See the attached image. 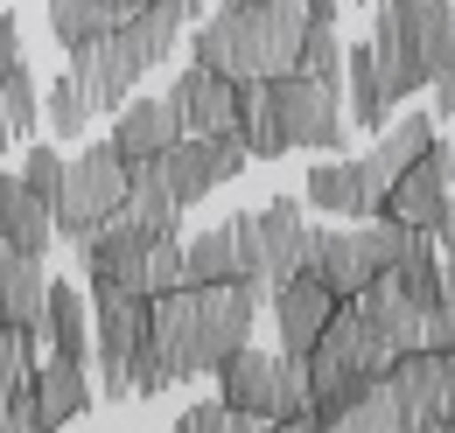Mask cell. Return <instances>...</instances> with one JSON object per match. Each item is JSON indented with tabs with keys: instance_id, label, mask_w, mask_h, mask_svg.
Segmentation results:
<instances>
[{
	"instance_id": "cell-31",
	"label": "cell",
	"mask_w": 455,
	"mask_h": 433,
	"mask_svg": "<svg viewBox=\"0 0 455 433\" xmlns=\"http://www.w3.org/2000/svg\"><path fill=\"white\" fill-rule=\"evenodd\" d=\"M0 119H7V133H14V140H21V133H36V119H43V91H36L28 63H7V77H0Z\"/></svg>"
},
{
	"instance_id": "cell-27",
	"label": "cell",
	"mask_w": 455,
	"mask_h": 433,
	"mask_svg": "<svg viewBox=\"0 0 455 433\" xmlns=\"http://www.w3.org/2000/svg\"><path fill=\"white\" fill-rule=\"evenodd\" d=\"M225 279H252V272L238 259L231 224H218V231H204L196 245H182V287H225Z\"/></svg>"
},
{
	"instance_id": "cell-42",
	"label": "cell",
	"mask_w": 455,
	"mask_h": 433,
	"mask_svg": "<svg viewBox=\"0 0 455 433\" xmlns=\"http://www.w3.org/2000/svg\"><path fill=\"white\" fill-rule=\"evenodd\" d=\"M301 7H308V21H337L343 0H301Z\"/></svg>"
},
{
	"instance_id": "cell-47",
	"label": "cell",
	"mask_w": 455,
	"mask_h": 433,
	"mask_svg": "<svg viewBox=\"0 0 455 433\" xmlns=\"http://www.w3.org/2000/svg\"><path fill=\"white\" fill-rule=\"evenodd\" d=\"M357 7H371V0H357Z\"/></svg>"
},
{
	"instance_id": "cell-38",
	"label": "cell",
	"mask_w": 455,
	"mask_h": 433,
	"mask_svg": "<svg viewBox=\"0 0 455 433\" xmlns=\"http://www.w3.org/2000/svg\"><path fill=\"white\" fill-rule=\"evenodd\" d=\"M231 238H238V259H245V272L259 279V224H252V210L231 216Z\"/></svg>"
},
{
	"instance_id": "cell-26",
	"label": "cell",
	"mask_w": 455,
	"mask_h": 433,
	"mask_svg": "<svg viewBox=\"0 0 455 433\" xmlns=\"http://www.w3.org/2000/svg\"><path fill=\"white\" fill-rule=\"evenodd\" d=\"M43 259L0 252V322L7 328H43Z\"/></svg>"
},
{
	"instance_id": "cell-40",
	"label": "cell",
	"mask_w": 455,
	"mask_h": 433,
	"mask_svg": "<svg viewBox=\"0 0 455 433\" xmlns=\"http://www.w3.org/2000/svg\"><path fill=\"white\" fill-rule=\"evenodd\" d=\"M7 63H21V28H14V14L0 7V77H7Z\"/></svg>"
},
{
	"instance_id": "cell-22",
	"label": "cell",
	"mask_w": 455,
	"mask_h": 433,
	"mask_svg": "<svg viewBox=\"0 0 455 433\" xmlns=\"http://www.w3.org/2000/svg\"><path fill=\"white\" fill-rule=\"evenodd\" d=\"M43 335H50L57 364H84L92 357V308H84V294L70 279L43 287Z\"/></svg>"
},
{
	"instance_id": "cell-28",
	"label": "cell",
	"mask_w": 455,
	"mask_h": 433,
	"mask_svg": "<svg viewBox=\"0 0 455 433\" xmlns=\"http://www.w3.org/2000/svg\"><path fill=\"white\" fill-rule=\"evenodd\" d=\"M294 77H308V84H323V91H343V43H337V21H308V28H301Z\"/></svg>"
},
{
	"instance_id": "cell-21",
	"label": "cell",
	"mask_w": 455,
	"mask_h": 433,
	"mask_svg": "<svg viewBox=\"0 0 455 433\" xmlns=\"http://www.w3.org/2000/svg\"><path fill=\"white\" fill-rule=\"evenodd\" d=\"M28 398H36V427L43 433H57L70 427L84 405H92V371L84 364H36V378H28Z\"/></svg>"
},
{
	"instance_id": "cell-4",
	"label": "cell",
	"mask_w": 455,
	"mask_h": 433,
	"mask_svg": "<svg viewBox=\"0 0 455 433\" xmlns=\"http://www.w3.org/2000/svg\"><path fill=\"white\" fill-rule=\"evenodd\" d=\"M406 245H413V231H406V224H393V216H364L357 231H315L308 272H315L337 301H357V294L393 266Z\"/></svg>"
},
{
	"instance_id": "cell-29",
	"label": "cell",
	"mask_w": 455,
	"mask_h": 433,
	"mask_svg": "<svg viewBox=\"0 0 455 433\" xmlns=\"http://www.w3.org/2000/svg\"><path fill=\"white\" fill-rule=\"evenodd\" d=\"M343 91H350V119H357L364 133H379V126L393 119V106L379 98V70H371V50H364V43L343 50Z\"/></svg>"
},
{
	"instance_id": "cell-24",
	"label": "cell",
	"mask_w": 455,
	"mask_h": 433,
	"mask_svg": "<svg viewBox=\"0 0 455 433\" xmlns=\"http://www.w3.org/2000/svg\"><path fill=\"white\" fill-rule=\"evenodd\" d=\"M308 210H323V216H379V196H371V182H364L357 161H323V168H308Z\"/></svg>"
},
{
	"instance_id": "cell-46",
	"label": "cell",
	"mask_w": 455,
	"mask_h": 433,
	"mask_svg": "<svg viewBox=\"0 0 455 433\" xmlns=\"http://www.w3.org/2000/svg\"><path fill=\"white\" fill-rule=\"evenodd\" d=\"M225 7H252V0H225Z\"/></svg>"
},
{
	"instance_id": "cell-30",
	"label": "cell",
	"mask_w": 455,
	"mask_h": 433,
	"mask_svg": "<svg viewBox=\"0 0 455 433\" xmlns=\"http://www.w3.org/2000/svg\"><path fill=\"white\" fill-rule=\"evenodd\" d=\"M315 433H406V420H399V398H393V384L379 378L357 405H343L337 420H323Z\"/></svg>"
},
{
	"instance_id": "cell-18",
	"label": "cell",
	"mask_w": 455,
	"mask_h": 433,
	"mask_svg": "<svg viewBox=\"0 0 455 433\" xmlns=\"http://www.w3.org/2000/svg\"><path fill=\"white\" fill-rule=\"evenodd\" d=\"M435 140V119L427 112H406V119H393V126H379V140H371V154H364V182H371V196L386 203V189H393L406 168L420 161V147Z\"/></svg>"
},
{
	"instance_id": "cell-17",
	"label": "cell",
	"mask_w": 455,
	"mask_h": 433,
	"mask_svg": "<svg viewBox=\"0 0 455 433\" xmlns=\"http://www.w3.org/2000/svg\"><path fill=\"white\" fill-rule=\"evenodd\" d=\"M175 140H182V119H175L169 98H126L106 147H113L119 161H162Z\"/></svg>"
},
{
	"instance_id": "cell-44",
	"label": "cell",
	"mask_w": 455,
	"mask_h": 433,
	"mask_svg": "<svg viewBox=\"0 0 455 433\" xmlns=\"http://www.w3.org/2000/svg\"><path fill=\"white\" fill-rule=\"evenodd\" d=\"M106 7H113V21H126V14H140L148 0H106Z\"/></svg>"
},
{
	"instance_id": "cell-20",
	"label": "cell",
	"mask_w": 455,
	"mask_h": 433,
	"mask_svg": "<svg viewBox=\"0 0 455 433\" xmlns=\"http://www.w3.org/2000/svg\"><path fill=\"white\" fill-rule=\"evenodd\" d=\"M106 224H126L140 238L175 231V196H169V182H162V161H126V196H119V210Z\"/></svg>"
},
{
	"instance_id": "cell-23",
	"label": "cell",
	"mask_w": 455,
	"mask_h": 433,
	"mask_svg": "<svg viewBox=\"0 0 455 433\" xmlns=\"http://www.w3.org/2000/svg\"><path fill=\"white\" fill-rule=\"evenodd\" d=\"M182 28H189V21H182V14H175L169 0H148V7H140V14H126V21H113L119 50L133 56V63H140V70H155V63H162V56H175V43H182Z\"/></svg>"
},
{
	"instance_id": "cell-5",
	"label": "cell",
	"mask_w": 455,
	"mask_h": 433,
	"mask_svg": "<svg viewBox=\"0 0 455 433\" xmlns=\"http://www.w3.org/2000/svg\"><path fill=\"white\" fill-rule=\"evenodd\" d=\"M92 357H99V398H133V364L155 357L148 350V301L119 294V287H92Z\"/></svg>"
},
{
	"instance_id": "cell-14",
	"label": "cell",
	"mask_w": 455,
	"mask_h": 433,
	"mask_svg": "<svg viewBox=\"0 0 455 433\" xmlns=\"http://www.w3.org/2000/svg\"><path fill=\"white\" fill-rule=\"evenodd\" d=\"M169 106L175 119H182V133H196V140H231L238 133V106H231V84L218 77V70H182L169 84Z\"/></svg>"
},
{
	"instance_id": "cell-15",
	"label": "cell",
	"mask_w": 455,
	"mask_h": 433,
	"mask_svg": "<svg viewBox=\"0 0 455 433\" xmlns=\"http://www.w3.org/2000/svg\"><path fill=\"white\" fill-rule=\"evenodd\" d=\"M386 7L399 14V35H406V50L420 56L427 84L455 77V7L449 0H386Z\"/></svg>"
},
{
	"instance_id": "cell-7",
	"label": "cell",
	"mask_w": 455,
	"mask_h": 433,
	"mask_svg": "<svg viewBox=\"0 0 455 433\" xmlns=\"http://www.w3.org/2000/svg\"><path fill=\"white\" fill-rule=\"evenodd\" d=\"M119 196H126V161H119L106 140H92L84 154H63V196H57V210H50L57 238L99 231L119 210Z\"/></svg>"
},
{
	"instance_id": "cell-1",
	"label": "cell",
	"mask_w": 455,
	"mask_h": 433,
	"mask_svg": "<svg viewBox=\"0 0 455 433\" xmlns=\"http://www.w3.org/2000/svg\"><path fill=\"white\" fill-rule=\"evenodd\" d=\"M267 287L259 279H225V287H175L162 301H148V350L162 364V378H204L218 371L231 350L252 342Z\"/></svg>"
},
{
	"instance_id": "cell-25",
	"label": "cell",
	"mask_w": 455,
	"mask_h": 433,
	"mask_svg": "<svg viewBox=\"0 0 455 433\" xmlns=\"http://www.w3.org/2000/svg\"><path fill=\"white\" fill-rule=\"evenodd\" d=\"M231 106H238V147H245L252 161H274V154H287L281 119H274V84H267V77L231 84Z\"/></svg>"
},
{
	"instance_id": "cell-16",
	"label": "cell",
	"mask_w": 455,
	"mask_h": 433,
	"mask_svg": "<svg viewBox=\"0 0 455 433\" xmlns=\"http://www.w3.org/2000/svg\"><path fill=\"white\" fill-rule=\"evenodd\" d=\"M364 50H371V70H379V98L399 106V98H420L427 91V70H420V56L406 50V35H399V14L379 0L371 7V35H364Z\"/></svg>"
},
{
	"instance_id": "cell-34",
	"label": "cell",
	"mask_w": 455,
	"mask_h": 433,
	"mask_svg": "<svg viewBox=\"0 0 455 433\" xmlns=\"http://www.w3.org/2000/svg\"><path fill=\"white\" fill-rule=\"evenodd\" d=\"M36 335L43 328H0V405L14 391H28V378H36Z\"/></svg>"
},
{
	"instance_id": "cell-43",
	"label": "cell",
	"mask_w": 455,
	"mask_h": 433,
	"mask_svg": "<svg viewBox=\"0 0 455 433\" xmlns=\"http://www.w3.org/2000/svg\"><path fill=\"white\" fill-rule=\"evenodd\" d=\"M175 14H182V21H189V28H196V21H204V0H169Z\"/></svg>"
},
{
	"instance_id": "cell-11",
	"label": "cell",
	"mask_w": 455,
	"mask_h": 433,
	"mask_svg": "<svg viewBox=\"0 0 455 433\" xmlns=\"http://www.w3.org/2000/svg\"><path fill=\"white\" fill-rule=\"evenodd\" d=\"M252 224H259V287H281V279H294V272H308L315 224H308V203H301V196L259 203Z\"/></svg>"
},
{
	"instance_id": "cell-6",
	"label": "cell",
	"mask_w": 455,
	"mask_h": 433,
	"mask_svg": "<svg viewBox=\"0 0 455 433\" xmlns=\"http://www.w3.org/2000/svg\"><path fill=\"white\" fill-rule=\"evenodd\" d=\"M301 371H308V398H315V391H337V384L386 378V371H393V350H386V335L364 322L350 301H337V315L315 335V350L301 357Z\"/></svg>"
},
{
	"instance_id": "cell-3",
	"label": "cell",
	"mask_w": 455,
	"mask_h": 433,
	"mask_svg": "<svg viewBox=\"0 0 455 433\" xmlns=\"http://www.w3.org/2000/svg\"><path fill=\"white\" fill-rule=\"evenodd\" d=\"M211 378L225 384V413H245V420H259V427H287V420H301L308 413V371L281 357V350H231L225 364L211 371Z\"/></svg>"
},
{
	"instance_id": "cell-13",
	"label": "cell",
	"mask_w": 455,
	"mask_h": 433,
	"mask_svg": "<svg viewBox=\"0 0 455 433\" xmlns=\"http://www.w3.org/2000/svg\"><path fill=\"white\" fill-rule=\"evenodd\" d=\"M274 294V322H281V357H308L315 350V335L330 328V315H337V294L315 279V272H294V279H281V287H267Z\"/></svg>"
},
{
	"instance_id": "cell-10",
	"label": "cell",
	"mask_w": 455,
	"mask_h": 433,
	"mask_svg": "<svg viewBox=\"0 0 455 433\" xmlns=\"http://www.w3.org/2000/svg\"><path fill=\"white\" fill-rule=\"evenodd\" d=\"M245 147H238V133L231 140H196V133H182L169 154H162V182H169L175 210H189V203H204L211 189H225L231 175H245Z\"/></svg>"
},
{
	"instance_id": "cell-19",
	"label": "cell",
	"mask_w": 455,
	"mask_h": 433,
	"mask_svg": "<svg viewBox=\"0 0 455 433\" xmlns=\"http://www.w3.org/2000/svg\"><path fill=\"white\" fill-rule=\"evenodd\" d=\"M57 245V224L50 203H36L21 189V175H0V252H21V259H50Z\"/></svg>"
},
{
	"instance_id": "cell-33",
	"label": "cell",
	"mask_w": 455,
	"mask_h": 433,
	"mask_svg": "<svg viewBox=\"0 0 455 433\" xmlns=\"http://www.w3.org/2000/svg\"><path fill=\"white\" fill-rule=\"evenodd\" d=\"M43 126H50L57 140H84V133H92V106H84V91H77L70 77H57V84L43 91Z\"/></svg>"
},
{
	"instance_id": "cell-45",
	"label": "cell",
	"mask_w": 455,
	"mask_h": 433,
	"mask_svg": "<svg viewBox=\"0 0 455 433\" xmlns=\"http://www.w3.org/2000/svg\"><path fill=\"white\" fill-rule=\"evenodd\" d=\"M7 147H14V133H7V119H0V154H7Z\"/></svg>"
},
{
	"instance_id": "cell-41",
	"label": "cell",
	"mask_w": 455,
	"mask_h": 433,
	"mask_svg": "<svg viewBox=\"0 0 455 433\" xmlns=\"http://www.w3.org/2000/svg\"><path fill=\"white\" fill-rule=\"evenodd\" d=\"M427 91H435V112H442V119H455V77H435Z\"/></svg>"
},
{
	"instance_id": "cell-9",
	"label": "cell",
	"mask_w": 455,
	"mask_h": 433,
	"mask_svg": "<svg viewBox=\"0 0 455 433\" xmlns=\"http://www.w3.org/2000/svg\"><path fill=\"white\" fill-rule=\"evenodd\" d=\"M274 119H281V140L301 147V154H337L343 133H350L337 91H323V84H308V77H294V70L274 77Z\"/></svg>"
},
{
	"instance_id": "cell-36",
	"label": "cell",
	"mask_w": 455,
	"mask_h": 433,
	"mask_svg": "<svg viewBox=\"0 0 455 433\" xmlns=\"http://www.w3.org/2000/svg\"><path fill=\"white\" fill-rule=\"evenodd\" d=\"M21 189H28L36 203H50V210H57V196H63V154H57V147H36V154H28Z\"/></svg>"
},
{
	"instance_id": "cell-37",
	"label": "cell",
	"mask_w": 455,
	"mask_h": 433,
	"mask_svg": "<svg viewBox=\"0 0 455 433\" xmlns=\"http://www.w3.org/2000/svg\"><path fill=\"white\" fill-rule=\"evenodd\" d=\"M175 433H231V413L225 405H189V413L175 420Z\"/></svg>"
},
{
	"instance_id": "cell-12",
	"label": "cell",
	"mask_w": 455,
	"mask_h": 433,
	"mask_svg": "<svg viewBox=\"0 0 455 433\" xmlns=\"http://www.w3.org/2000/svg\"><path fill=\"white\" fill-rule=\"evenodd\" d=\"M63 77L84 91V106H92V112H119L148 70L119 50V35L106 28V35H92V43H77V50H70V70H63Z\"/></svg>"
},
{
	"instance_id": "cell-35",
	"label": "cell",
	"mask_w": 455,
	"mask_h": 433,
	"mask_svg": "<svg viewBox=\"0 0 455 433\" xmlns=\"http://www.w3.org/2000/svg\"><path fill=\"white\" fill-rule=\"evenodd\" d=\"M175 287H182V238L162 231V238L148 245V279H140V294L162 301V294H175Z\"/></svg>"
},
{
	"instance_id": "cell-39",
	"label": "cell",
	"mask_w": 455,
	"mask_h": 433,
	"mask_svg": "<svg viewBox=\"0 0 455 433\" xmlns=\"http://www.w3.org/2000/svg\"><path fill=\"white\" fill-rule=\"evenodd\" d=\"M442 328H449V350H455V259H442Z\"/></svg>"
},
{
	"instance_id": "cell-8",
	"label": "cell",
	"mask_w": 455,
	"mask_h": 433,
	"mask_svg": "<svg viewBox=\"0 0 455 433\" xmlns=\"http://www.w3.org/2000/svg\"><path fill=\"white\" fill-rule=\"evenodd\" d=\"M455 147L435 133L427 147H420V161L399 175L393 189H386V203H379V216H393V224H406V231H442L449 224V210H455Z\"/></svg>"
},
{
	"instance_id": "cell-32",
	"label": "cell",
	"mask_w": 455,
	"mask_h": 433,
	"mask_svg": "<svg viewBox=\"0 0 455 433\" xmlns=\"http://www.w3.org/2000/svg\"><path fill=\"white\" fill-rule=\"evenodd\" d=\"M50 28H57L63 50H77V43H92V35L113 28V7L106 0H50Z\"/></svg>"
},
{
	"instance_id": "cell-2",
	"label": "cell",
	"mask_w": 455,
	"mask_h": 433,
	"mask_svg": "<svg viewBox=\"0 0 455 433\" xmlns=\"http://www.w3.org/2000/svg\"><path fill=\"white\" fill-rule=\"evenodd\" d=\"M308 7L301 0H252V7H218L211 21H196V70H218L225 84L245 77H287L294 50H301Z\"/></svg>"
}]
</instances>
